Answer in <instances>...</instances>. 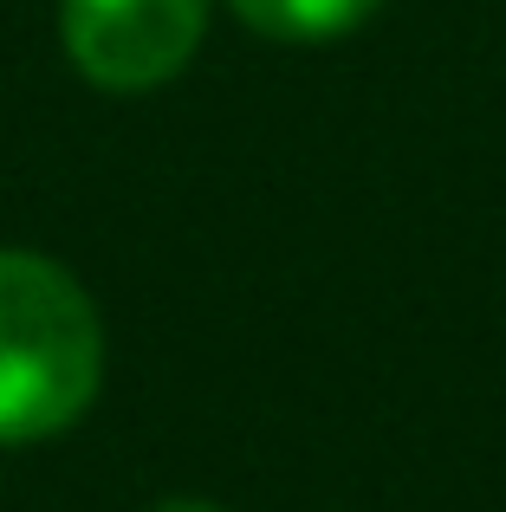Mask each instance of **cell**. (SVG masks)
<instances>
[{"label":"cell","instance_id":"obj_1","mask_svg":"<svg viewBox=\"0 0 506 512\" xmlns=\"http://www.w3.org/2000/svg\"><path fill=\"white\" fill-rule=\"evenodd\" d=\"M98 383L104 325L85 286L39 253H0V448L72 428Z\"/></svg>","mask_w":506,"mask_h":512},{"label":"cell","instance_id":"obj_2","mask_svg":"<svg viewBox=\"0 0 506 512\" xmlns=\"http://www.w3.org/2000/svg\"><path fill=\"white\" fill-rule=\"evenodd\" d=\"M65 52L104 91H156L195 59L208 0H65Z\"/></svg>","mask_w":506,"mask_h":512},{"label":"cell","instance_id":"obj_3","mask_svg":"<svg viewBox=\"0 0 506 512\" xmlns=\"http://www.w3.org/2000/svg\"><path fill=\"white\" fill-rule=\"evenodd\" d=\"M383 0H234V13L266 39H286V46H318V39H338L351 26H364Z\"/></svg>","mask_w":506,"mask_h":512},{"label":"cell","instance_id":"obj_4","mask_svg":"<svg viewBox=\"0 0 506 512\" xmlns=\"http://www.w3.org/2000/svg\"><path fill=\"white\" fill-rule=\"evenodd\" d=\"M150 512H221L215 500H156Z\"/></svg>","mask_w":506,"mask_h":512}]
</instances>
